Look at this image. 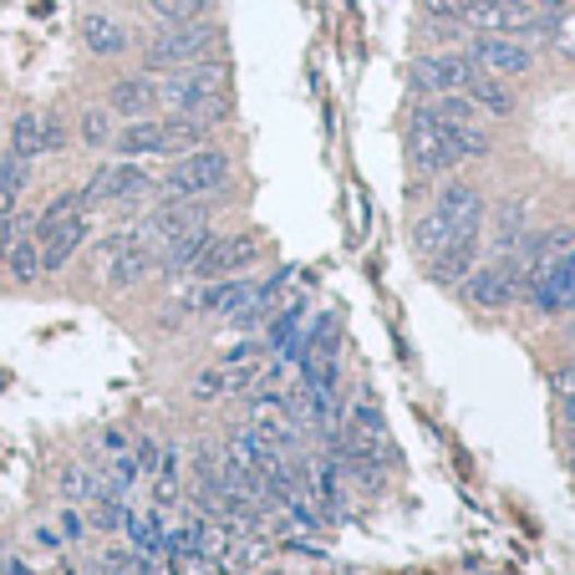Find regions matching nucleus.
I'll return each instance as SVG.
<instances>
[{
	"mask_svg": "<svg viewBox=\"0 0 575 575\" xmlns=\"http://www.w3.org/2000/svg\"><path fill=\"white\" fill-rule=\"evenodd\" d=\"M159 97L163 113H184V118L204 122V128H220V122L235 118V72H230V57H199L189 67H174V72L159 77Z\"/></svg>",
	"mask_w": 575,
	"mask_h": 575,
	"instance_id": "f257e3e1",
	"label": "nucleus"
},
{
	"mask_svg": "<svg viewBox=\"0 0 575 575\" xmlns=\"http://www.w3.org/2000/svg\"><path fill=\"white\" fill-rule=\"evenodd\" d=\"M235 178V159L220 143H199L189 153H174L168 174L159 178V199H214L230 189Z\"/></svg>",
	"mask_w": 575,
	"mask_h": 575,
	"instance_id": "f03ea898",
	"label": "nucleus"
},
{
	"mask_svg": "<svg viewBox=\"0 0 575 575\" xmlns=\"http://www.w3.org/2000/svg\"><path fill=\"white\" fill-rule=\"evenodd\" d=\"M220 51H224L220 21H209V15L178 21V26H159L143 42V72L163 77V72H174V67H189V61H199V57H220Z\"/></svg>",
	"mask_w": 575,
	"mask_h": 575,
	"instance_id": "7ed1b4c3",
	"label": "nucleus"
},
{
	"mask_svg": "<svg viewBox=\"0 0 575 575\" xmlns=\"http://www.w3.org/2000/svg\"><path fill=\"white\" fill-rule=\"evenodd\" d=\"M458 163H463V153L454 143V128H443L429 107L418 103L408 118V168L418 178H448Z\"/></svg>",
	"mask_w": 575,
	"mask_h": 575,
	"instance_id": "20e7f679",
	"label": "nucleus"
},
{
	"mask_svg": "<svg viewBox=\"0 0 575 575\" xmlns=\"http://www.w3.org/2000/svg\"><path fill=\"white\" fill-rule=\"evenodd\" d=\"M82 193H87V204H143L148 193H159V178L138 159H118L97 163V174L82 184Z\"/></svg>",
	"mask_w": 575,
	"mask_h": 575,
	"instance_id": "39448f33",
	"label": "nucleus"
},
{
	"mask_svg": "<svg viewBox=\"0 0 575 575\" xmlns=\"http://www.w3.org/2000/svg\"><path fill=\"white\" fill-rule=\"evenodd\" d=\"M463 51H469V61L479 67V72L504 77V82H515V77H530L535 72V46L519 42V36H500V31H469Z\"/></svg>",
	"mask_w": 575,
	"mask_h": 575,
	"instance_id": "423d86ee",
	"label": "nucleus"
},
{
	"mask_svg": "<svg viewBox=\"0 0 575 575\" xmlns=\"http://www.w3.org/2000/svg\"><path fill=\"white\" fill-rule=\"evenodd\" d=\"M473 310H509L519 301V270L515 255H489L469 270V281L458 285Z\"/></svg>",
	"mask_w": 575,
	"mask_h": 575,
	"instance_id": "0eeeda50",
	"label": "nucleus"
},
{
	"mask_svg": "<svg viewBox=\"0 0 575 575\" xmlns=\"http://www.w3.org/2000/svg\"><path fill=\"white\" fill-rule=\"evenodd\" d=\"M408 77H413V92H423V97H438V92H463V82L473 77V61H469V51H463V46H438V51H423V57H413Z\"/></svg>",
	"mask_w": 575,
	"mask_h": 575,
	"instance_id": "6e6552de",
	"label": "nucleus"
},
{
	"mask_svg": "<svg viewBox=\"0 0 575 575\" xmlns=\"http://www.w3.org/2000/svg\"><path fill=\"white\" fill-rule=\"evenodd\" d=\"M266 255V245L255 235H214L204 245V255L193 260V281H220V275H245V270L255 266Z\"/></svg>",
	"mask_w": 575,
	"mask_h": 575,
	"instance_id": "1a4fd4ad",
	"label": "nucleus"
},
{
	"mask_svg": "<svg viewBox=\"0 0 575 575\" xmlns=\"http://www.w3.org/2000/svg\"><path fill=\"white\" fill-rule=\"evenodd\" d=\"M429 209L448 220V230H454V235H469V230H484V214H489L484 189H479V184H469V178H443Z\"/></svg>",
	"mask_w": 575,
	"mask_h": 575,
	"instance_id": "9d476101",
	"label": "nucleus"
},
{
	"mask_svg": "<svg viewBox=\"0 0 575 575\" xmlns=\"http://www.w3.org/2000/svg\"><path fill=\"white\" fill-rule=\"evenodd\" d=\"M31 235L42 245V275H57V270L72 266V255L87 245L92 220H87V209H82V214H67V220L46 224V230H31Z\"/></svg>",
	"mask_w": 575,
	"mask_h": 575,
	"instance_id": "9b49d317",
	"label": "nucleus"
},
{
	"mask_svg": "<svg viewBox=\"0 0 575 575\" xmlns=\"http://www.w3.org/2000/svg\"><path fill=\"white\" fill-rule=\"evenodd\" d=\"M107 107H113V113H118L122 122H128V118H153V113H163L159 77H153V72H122V77H113V87H107Z\"/></svg>",
	"mask_w": 575,
	"mask_h": 575,
	"instance_id": "f8f14e48",
	"label": "nucleus"
},
{
	"mask_svg": "<svg viewBox=\"0 0 575 575\" xmlns=\"http://www.w3.org/2000/svg\"><path fill=\"white\" fill-rule=\"evenodd\" d=\"M479 250H484V230L454 235V239H448V245H443V250L429 260L433 285H443V291H458V285L469 281V270L479 266Z\"/></svg>",
	"mask_w": 575,
	"mask_h": 575,
	"instance_id": "ddd939ff",
	"label": "nucleus"
},
{
	"mask_svg": "<svg viewBox=\"0 0 575 575\" xmlns=\"http://www.w3.org/2000/svg\"><path fill=\"white\" fill-rule=\"evenodd\" d=\"M148 275H159V250H153V245H143L138 235H128L118 250H107V285H113V291L143 285Z\"/></svg>",
	"mask_w": 575,
	"mask_h": 575,
	"instance_id": "4468645a",
	"label": "nucleus"
},
{
	"mask_svg": "<svg viewBox=\"0 0 575 575\" xmlns=\"http://www.w3.org/2000/svg\"><path fill=\"white\" fill-rule=\"evenodd\" d=\"M82 46H87V57H128V46H133V31L122 26L118 15H107V11H82Z\"/></svg>",
	"mask_w": 575,
	"mask_h": 575,
	"instance_id": "2eb2a0df",
	"label": "nucleus"
},
{
	"mask_svg": "<svg viewBox=\"0 0 575 575\" xmlns=\"http://www.w3.org/2000/svg\"><path fill=\"white\" fill-rule=\"evenodd\" d=\"M530 239V204L509 193L494 204V224H489V250L494 255H519V245Z\"/></svg>",
	"mask_w": 575,
	"mask_h": 575,
	"instance_id": "dca6fc26",
	"label": "nucleus"
},
{
	"mask_svg": "<svg viewBox=\"0 0 575 575\" xmlns=\"http://www.w3.org/2000/svg\"><path fill=\"white\" fill-rule=\"evenodd\" d=\"M107 153H118V159H168L163 153V118L153 113V118H128L118 122V133H113V148Z\"/></svg>",
	"mask_w": 575,
	"mask_h": 575,
	"instance_id": "f3484780",
	"label": "nucleus"
},
{
	"mask_svg": "<svg viewBox=\"0 0 575 575\" xmlns=\"http://www.w3.org/2000/svg\"><path fill=\"white\" fill-rule=\"evenodd\" d=\"M463 92H469V103L484 113V118H515L519 113V97H515V87L504 82V77H489V72H479L473 67V77L463 82Z\"/></svg>",
	"mask_w": 575,
	"mask_h": 575,
	"instance_id": "a211bd4d",
	"label": "nucleus"
},
{
	"mask_svg": "<svg viewBox=\"0 0 575 575\" xmlns=\"http://www.w3.org/2000/svg\"><path fill=\"white\" fill-rule=\"evenodd\" d=\"M209 239H214V230H209V224H199V230H189V235H178V239H168V245H159V270H163V275H189L193 260L204 255Z\"/></svg>",
	"mask_w": 575,
	"mask_h": 575,
	"instance_id": "6ab92c4d",
	"label": "nucleus"
},
{
	"mask_svg": "<svg viewBox=\"0 0 575 575\" xmlns=\"http://www.w3.org/2000/svg\"><path fill=\"white\" fill-rule=\"evenodd\" d=\"M113 133H118V113L113 107H82L77 113V143L87 148V153H107Z\"/></svg>",
	"mask_w": 575,
	"mask_h": 575,
	"instance_id": "aec40b11",
	"label": "nucleus"
},
{
	"mask_svg": "<svg viewBox=\"0 0 575 575\" xmlns=\"http://www.w3.org/2000/svg\"><path fill=\"white\" fill-rule=\"evenodd\" d=\"M0 270H5L15 285H36V281H42V245H36V235L15 239L11 250L0 255Z\"/></svg>",
	"mask_w": 575,
	"mask_h": 575,
	"instance_id": "412c9836",
	"label": "nucleus"
},
{
	"mask_svg": "<svg viewBox=\"0 0 575 575\" xmlns=\"http://www.w3.org/2000/svg\"><path fill=\"white\" fill-rule=\"evenodd\" d=\"M11 153L15 159H26V163H36L46 153V138H42V113L36 107H26V113H15V122H11Z\"/></svg>",
	"mask_w": 575,
	"mask_h": 575,
	"instance_id": "4be33fe9",
	"label": "nucleus"
},
{
	"mask_svg": "<svg viewBox=\"0 0 575 575\" xmlns=\"http://www.w3.org/2000/svg\"><path fill=\"white\" fill-rule=\"evenodd\" d=\"M209 133H214V128L184 118V113H168V118H163V153H189V148L209 143Z\"/></svg>",
	"mask_w": 575,
	"mask_h": 575,
	"instance_id": "5701e85b",
	"label": "nucleus"
},
{
	"mask_svg": "<svg viewBox=\"0 0 575 575\" xmlns=\"http://www.w3.org/2000/svg\"><path fill=\"white\" fill-rule=\"evenodd\" d=\"M26 178H31V163L15 159L11 148L0 153V214L21 209V193H26Z\"/></svg>",
	"mask_w": 575,
	"mask_h": 575,
	"instance_id": "b1692460",
	"label": "nucleus"
},
{
	"mask_svg": "<svg viewBox=\"0 0 575 575\" xmlns=\"http://www.w3.org/2000/svg\"><path fill=\"white\" fill-rule=\"evenodd\" d=\"M220 5V0H143V11L159 21V26H178V21H199Z\"/></svg>",
	"mask_w": 575,
	"mask_h": 575,
	"instance_id": "393cba45",
	"label": "nucleus"
},
{
	"mask_svg": "<svg viewBox=\"0 0 575 575\" xmlns=\"http://www.w3.org/2000/svg\"><path fill=\"white\" fill-rule=\"evenodd\" d=\"M448 239H454L448 220H443V214H433V209H423V214H418V224H413V250L423 255V260H433V255H438Z\"/></svg>",
	"mask_w": 575,
	"mask_h": 575,
	"instance_id": "a878e982",
	"label": "nucleus"
},
{
	"mask_svg": "<svg viewBox=\"0 0 575 575\" xmlns=\"http://www.w3.org/2000/svg\"><path fill=\"white\" fill-rule=\"evenodd\" d=\"M545 42L561 51V57H575V5H561V11L550 15L545 26Z\"/></svg>",
	"mask_w": 575,
	"mask_h": 575,
	"instance_id": "bb28decb",
	"label": "nucleus"
},
{
	"mask_svg": "<svg viewBox=\"0 0 575 575\" xmlns=\"http://www.w3.org/2000/svg\"><path fill=\"white\" fill-rule=\"evenodd\" d=\"M454 143L463 153V163H469V159H484L489 148H494V138L484 133V122H463V128H454Z\"/></svg>",
	"mask_w": 575,
	"mask_h": 575,
	"instance_id": "cd10ccee",
	"label": "nucleus"
},
{
	"mask_svg": "<svg viewBox=\"0 0 575 575\" xmlns=\"http://www.w3.org/2000/svg\"><path fill=\"white\" fill-rule=\"evenodd\" d=\"M224 392H230V372H224V367L199 372V377H193V398H199V402H220Z\"/></svg>",
	"mask_w": 575,
	"mask_h": 575,
	"instance_id": "c85d7f7f",
	"label": "nucleus"
},
{
	"mask_svg": "<svg viewBox=\"0 0 575 575\" xmlns=\"http://www.w3.org/2000/svg\"><path fill=\"white\" fill-rule=\"evenodd\" d=\"M21 235H31V220L21 214V209H11V214H0V255L11 250Z\"/></svg>",
	"mask_w": 575,
	"mask_h": 575,
	"instance_id": "c756f323",
	"label": "nucleus"
},
{
	"mask_svg": "<svg viewBox=\"0 0 575 575\" xmlns=\"http://www.w3.org/2000/svg\"><path fill=\"white\" fill-rule=\"evenodd\" d=\"M42 138H46V153H61V148H67V118H61V113H42Z\"/></svg>",
	"mask_w": 575,
	"mask_h": 575,
	"instance_id": "7c9ffc66",
	"label": "nucleus"
},
{
	"mask_svg": "<svg viewBox=\"0 0 575 575\" xmlns=\"http://www.w3.org/2000/svg\"><path fill=\"white\" fill-rule=\"evenodd\" d=\"M463 5L469 0H423V15L429 21H463Z\"/></svg>",
	"mask_w": 575,
	"mask_h": 575,
	"instance_id": "2f4dec72",
	"label": "nucleus"
},
{
	"mask_svg": "<svg viewBox=\"0 0 575 575\" xmlns=\"http://www.w3.org/2000/svg\"><path fill=\"white\" fill-rule=\"evenodd\" d=\"M550 387H555V398H575V362L550 372Z\"/></svg>",
	"mask_w": 575,
	"mask_h": 575,
	"instance_id": "473e14b6",
	"label": "nucleus"
},
{
	"mask_svg": "<svg viewBox=\"0 0 575 575\" xmlns=\"http://www.w3.org/2000/svg\"><path fill=\"white\" fill-rule=\"evenodd\" d=\"M561 418H565V429H575V398H561Z\"/></svg>",
	"mask_w": 575,
	"mask_h": 575,
	"instance_id": "72a5a7b5",
	"label": "nucleus"
}]
</instances>
